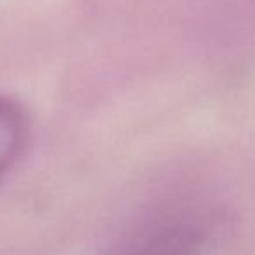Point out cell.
Here are the masks:
<instances>
[{
    "label": "cell",
    "instance_id": "obj_1",
    "mask_svg": "<svg viewBox=\"0 0 255 255\" xmlns=\"http://www.w3.org/2000/svg\"><path fill=\"white\" fill-rule=\"evenodd\" d=\"M210 224L191 212L170 213L135 231L112 255H206Z\"/></svg>",
    "mask_w": 255,
    "mask_h": 255
},
{
    "label": "cell",
    "instance_id": "obj_2",
    "mask_svg": "<svg viewBox=\"0 0 255 255\" xmlns=\"http://www.w3.org/2000/svg\"><path fill=\"white\" fill-rule=\"evenodd\" d=\"M30 136L26 109L11 96L0 95V184L23 156Z\"/></svg>",
    "mask_w": 255,
    "mask_h": 255
}]
</instances>
